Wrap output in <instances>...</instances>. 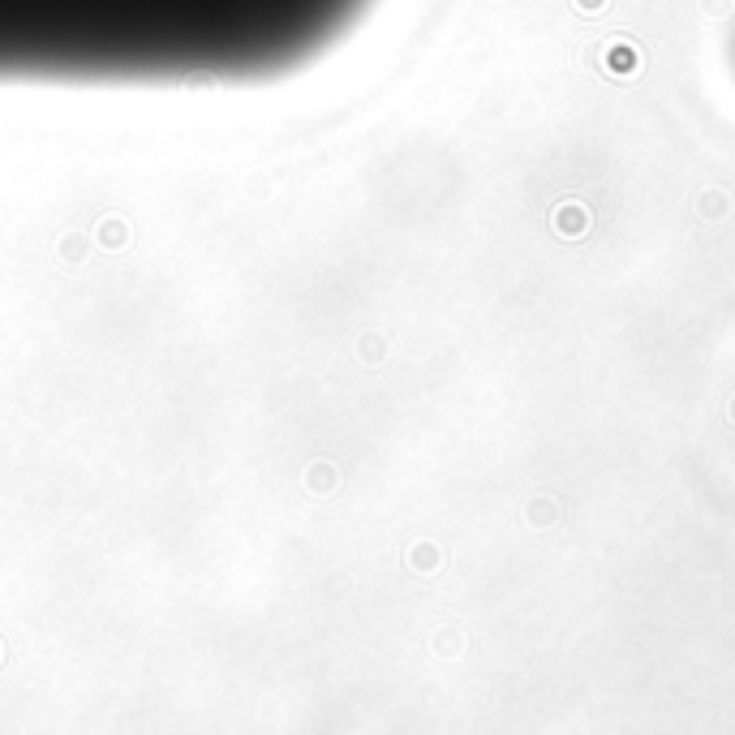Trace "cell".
I'll list each match as a JSON object with an SVG mask.
<instances>
[{
  "label": "cell",
  "instance_id": "6da1fadb",
  "mask_svg": "<svg viewBox=\"0 0 735 735\" xmlns=\"http://www.w3.org/2000/svg\"><path fill=\"white\" fill-rule=\"evenodd\" d=\"M374 0H0V86H250L340 48Z\"/></svg>",
  "mask_w": 735,
  "mask_h": 735
}]
</instances>
